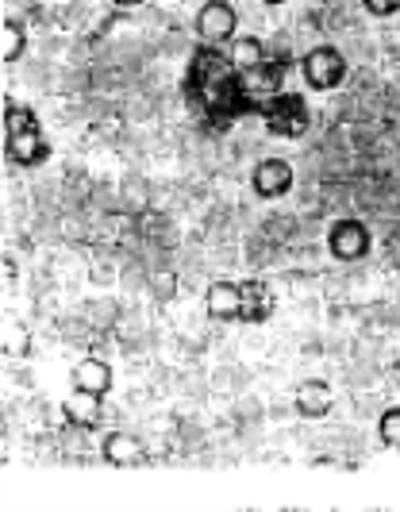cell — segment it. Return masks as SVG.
Masks as SVG:
<instances>
[{
    "instance_id": "6da1fadb",
    "label": "cell",
    "mask_w": 400,
    "mask_h": 512,
    "mask_svg": "<svg viewBox=\"0 0 400 512\" xmlns=\"http://www.w3.org/2000/svg\"><path fill=\"white\" fill-rule=\"evenodd\" d=\"M185 101L197 112V120H204L208 128L224 131L243 116H258V104L250 97L243 70L227 58L220 47H200L189 58L185 70Z\"/></svg>"
},
{
    "instance_id": "7a4b0ae2",
    "label": "cell",
    "mask_w": 400,
    "mask_h": 512,
    "mask_svg": "<svg viewBox=\"0 0 400 512\" xmlns=\"http://www.w3.org/2000/svg\"><path fill=\"white\" fill-rule=\"evenodd\" d=\"M4 147H8V158L20 166H39L47 158V139L39 131L35 112L12 97H4Z\"/></svg>"
},
{
    "instance_id": "3957f363",
    "label": "cell",
    "mask_w": 400,
    "mask_h": 512,
    "mask_svg": "<svg viewBox=\"0 0 400 512\" xmlns=\"http://www.w3.org/2000/svg\"><path fill=\"white\" fill-rule=\"evenodd\" d=\"M262 120H266V128H270V135H281V139H297V135H304L308 131V104L300 101L297 93H277L274 101L266 104V112H262Z\"/></svg>"
},
{
    "instance_id": "277c9868",
    "label": "cell",
    "mask_w": 400,
    "mask_h": 512,
    "mask_svg": "<svg viewBox=\"0 0 400 512\" xmlns=\"http://www.w3.org/2000/svg\"><path fill=\"white\" fill-rule=\"evenodd\" d=\"M193 27H197V35L208 47H220V43H231V39H235L239 16H235V8H231L227 0H208V4H200Z\"/></svg>"
},
{
    "instance_id": "5b68a950",
    "label": "cell",
    "mask_w": 400,
    "mask_h": 512,
    "mask_svg": "<svg viewBox=\"0 0 400 512\" xmlns=\"http://www.w3.org/2000/svg\"><path fill=\"white\" fill-rule=\"evenodd\" d=\"M304 77L312 89H339L343 77H347V58L335 51V47H316V51L304 54Z\"/></svg>"
},
{
    "instance_id": "8992f818",
    "label": "cell",
    "mask_w": 400,
    "mask_h": 512,
    "mask_svg": "<svg viewBox=\"0 0 400 512\" xmlns=\"http://www.w3.org/2000/svg\"><path fill=\"white\" fill-rule=\"evenodd\" d=\"M327 247L339 262H354V258H362L370 251V231L362 228L358 220H339L327 235Z\"/></svg>"
},
{
    "instance_id": "52a82bcc",
    "label": "cell",
    "mask_w": 400,
    "mask_h": 512,
    "mask_svg": "<svg viewBox=\"0 0 400 512\" xmlns=\"http://www.w3.org/2000/svg\"><path fill=\"white\" fill-rule=\"evenodd\" d=\"M254 193L258 197H285L293 189V166L281 162V158H266L254 166Z\"/></svg>"
},
{
    "instance_id": "ba28073f",
    "label": "cell",
    "mask_w": 400,
    "mask_h": 512,
    "mask_svg": "<svg viewBox=\"0 0 400 512\" xmlns=\"http://www.w3.org/2000/svg\"><path fill=\"white\" fill-rule=\"evenodd\" d=\"M204 305L216 320H239L243 312V289L239 282H212L204 293Z\"/></svg>"
},
{
    "instance_id": "9c48e42d",
    "label": "cell",
    "mask_w": 400,
    "mask_h": 512,
    "mask_svg": "<svg viewBox=\"0 0 400 512\" xmlns=\"http://www.w3.org/2000/svg\"><path fill=\"white\" fill-rule=\"evenodd\" d=\"M243 289V312H239V324H266L270 312H274V293L262 282H239Z\"/></svg>"
},
{
    "instance_id": "30bf717a",
    "label": "cell",
    "mask_w": 400,
    "mask_h": 512,
    "mask_svg": "<svg viewBox=\"0 0 400 512\" xmlns=\"http://www.w3.org/2000/svg\"><path fill=\"white\" fill-rule=\"evenodd\" d=\"M62 412H66V420H70L74 428L89 432V428L100 424V397L97 393H85V389H74V393L62 401Z\"/></svg>"
},
{
    "instance_id": "8fae6325",
    "label": "cell",
    "mask_w": 400,
    "mask_h": 512,
    "mask_svg": "<svg viewBox=\"0 0 400 512\" xmlns=\"http://www.w3.org/2000/svg\"><path fill=\"white\" fill-rule=\"evenodd\" d=\"M297 412L304 420H320L331 412V389L320 378H308V382L297 385Z\"/></svg>"
},
{
    "instance_id": "7c38bea8",
    "label": "cell",
    "mask_w": 400,
    "mask_h": 512,
    "mask_svg": "<svg viewBox=\"0 0 400 512\" xmlns=\"http://www.w3.org/2000/svg\"><path fill=\"white\" fill-rule=\"evenodd\" d=\"M104 459L112 462V466H139V462L147 459V451H143V443L135 436H127V432H112V436L104 439Z\"/></svg>"
},
{
    "instance_id": "4fadbf2b",
    "label": "cell",
    "mask_w": 400,
    "mask_h": 512,
    "mask_svg": "<svg viewBox=\"0 0 400 512\" xmlns=\"http://www.w3.org/2000/svg\"><path fill=\"white\" fill-rule=\"evenodd\" d=\"M74 389H85V393L104 397V393L112 389V366L100 359H81L74 370Z\"/></svg>"
},
{
    "instance_id": "5bb4252c",
    "label": "cell",
    "mask_w": 400,
    "mask_h": 512,
    "mask_svg": "<svg viewBox=\"0 0 400 512\" xmlns=\"http://www.w3.org/2000/svg\"><path fill=\"white\" fill-rule=\"evenodd\" d=\"M227 58H231L239 70H254V66H262L270 54H266V47H262L254 35H235L231 47H227Z\"/></svg>"
},
{
    "instance_id": "9a60e30c",
    "label": "cell",
    "mask_w": 400,
    "mask_h": 512,
    "mask_svg": "<svg viewBox=\"0 0 400 512\" xmlns=\"http://www.w3.org/2000/svg\"><path fill=\"white\" fill-rule=\"evenodd\" d=\"M24 54V27L16 20H4V47H0V62H16Z\"/></svg>"
},
{
    "instance_id": "2e32d148",
    "label": "cell",
    "mask_w": 400,
    "mask_h": 512,
    "mask_svg": "<svg viewBox=\"0 0 400 512\" xmlns=\"http://www.w3.org/2000/svg\"><path fill=\"white\" fill-rule=\"evenodd\" d=\"M377 432H381V443H385V447L400 451V409L385 412V416H381V424H377Z\"/></svg>"
},
{
    "instance_id": "e0dca14e",
    "label": "cell",
    "mask_w": 400,
    "mask_h": 512,
    "mask_svg": "<svg viewBox=\"0 0 400 512\" xmlns=\"http://www.w3.org/2000/svg\"><path fill=\"white\" fill-rule=\"evenodd\" d=\"M366 8H370L374 16H393L400 8V0H366Z\"/></svg>"
},
{
    "instance_id": "ac0fdd59",
    "label": "cell",
    "mask_w": 400,
    "mask_h": 512,
    "mask_svg": "<svg viewBox=\"0 0 400 512\" xmlns=\"http://www.w3.org/2000/svg\"><path fill=\"white\" fill-rule=\"evenodd\" d=\"M116 4H139V0H116Z\"/></svg>"
},
{
    "instance_id": "d6986e66",
    "label": "cell",
    "mask_w": 400,
    "mask_h": 512,
    "mask_svg": "<svg viewBox=\"0 0 400 512\" xmlns=\"http://www.w3.org/2000/svg\"><path fill=\"white\" fill-rule=\"evenodd\" d=\"M262 4H281V0H262Z\"/></svg>"
}]
</instances>
